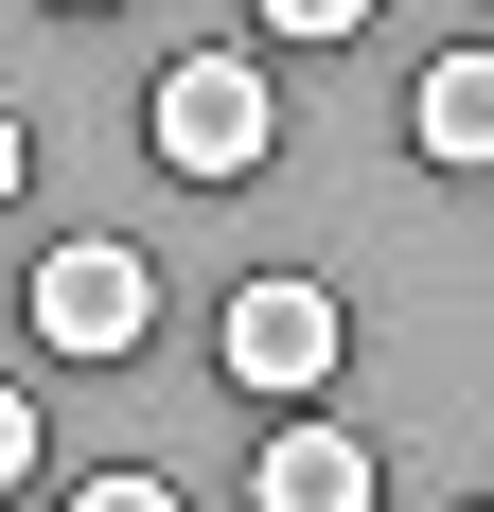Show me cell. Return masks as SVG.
<instances>
[{
    "instance_id": "obj_1",
    "label": "cell",
    "mask_w": 494,
    "mask_h": 512,
    "mask_svg": "<svg viewBox=\"0 0 494 512\" xmlns=\"http://www.w3.org/2000/svg\"><path fill=\"white\" fill-rule=\"evenodd\" d=\"M142 142H159V177L247 195V177H265V142H283V89H265V53H177V71L142 89Z\"/></svg>"
},
{
    "instance_id": "obj_2",
    "label": "cell",
    "mask_w": 494,
    "mask_h": 512,
    "mask_svg": "<svg viewBox=\"0 0 494 512\" xmlns=\"http://www.w3.org/2000/svg\"><path fill=\"white\" fill-rule=\"evenodd\" d=\"M353 354V301L336 283H300V265H265V283H230V371L265 389V407H318Z\"/></svg>"
},
{
    "instance_id": "obj_3",
    "label": "cell",
    "mask_w": 494,
    "mask_h": 512,
    "mask_svg": "<svg viewBox=\"0 0 494 512\" xmlns=\"http://www.w3.org/2000/svg\"><path fill=\"white\" fill-rule=\"evenodd\" d=\"M18 318H36V354H71V371H106V354H142V318H159V283H142V248H53L36 283H18Z\"/></svg>"
},
{
    "instance_id": "obj_4",
    "label": "cell",
    "mask_w": 494,
    "mask_h": 512,
    "mask_svg": "<svg viewBox=\"0 0 494 512\" xmlns=\"http://www.w3.org/2000/svg\"><path fill=\"white\" fill-rule=\"evenodd\" d=\"M247 512H389V460H371L353 424H318V407H300L283 442L247 460Z\"/></svg>"
},
{
    "instance_id": "obj_5",
    "label": "cell",
    "mask_w": 494,
    "mask_h": 512,
    "mask_svg": "<svg viewBox=\"0 0 494 512\" xmlns=\"http://www.w3.org/2000/svg\"><path fill=\"white\" fill-rule=\"evenodd\" d=\"M406 142H424V159H477L494 142V71H477V53H442V71L406 89Z\"/></svg>"
},
{
    "instance_id": "obj_6",
    "label": "cell",
    "mask_w": 494,
    "mask_h": 512,
    "mask_svg": "<svg viewBox=\"0 0 494 512\" xmlns=\"http://www.w3.org/2000/svg\"><path fill=\"white\" fill-rule=\"evenodd\" d=\"M265 36H300V53H336V36H371V0H247Z\"/></svg>"
},
{
    "instance_id": "obj_7",
    "label": "cell",
    "mask_w": 494,
    "mask_h": 512,
    "mask_svg": "<svg viewBox=\"0 0 494 512\" xmlns=\"http://www.w3.org/2000/svg\"><path fill=\"white\" fill-rule=\"evenodd\" d=\"M53 442H36V407H18V389H0V495H18V477H36Z\"/></svg>"
},
{
    "instance_id": "obj_8",
    "label": "cell",
    "mask_w": 494,
    "mask_h": 512,
    "mask_svg": "<svg viewBox=\"0 0 494 512\" xmlns=\"http://www.w3.org/2000/svg\"><path fill=\"white\" fill-rule=\"evenodd\" d=\"M71 512H177V477H89Z\"/></svg>"
},
{
    "instance_id": "obj_9",
    "label": "cell",
    "mask_w": 494,
    "mask_h": 512,
    "mask_svg": "<svg viewBox=\"0 0 494 512\" xmlns=\"http://www.w3.org/2000/svg\"><path fill=\"white\" fill-rule=\"evenodd\" d=\"M0 195H18V106H0Z\"/></svg>"
},
{
    "instance_id": "obj_10",
    "label": "cell",
    "mask_w": 494,
    "mask_h": 512,
    "mask_svg": "<svg viewBox=\"0 0 494 512\" xmlns=\"http://www.w3.org/2000/svg\"><path fill=\"white\" fill-rule=\"evenodd\" d=\"M71 18H89V0H71Z\"/></svg>"
}]
</instances>
